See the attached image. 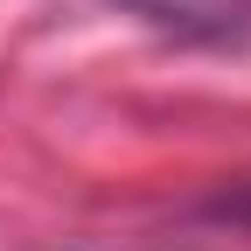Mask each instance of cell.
<instances>
[{
  "mask_svg": "<svg viewBox=\"0 0 251 251\" xmlns=\"http://www.w3.org/2000/svg\"><path fill=\"white\" fill-rule=\"evenodd\" d=\"M224 209H230V216H244V224H251V196H230Z\"/></svg>",
  "mask_w": 251,
  "mask_h": 251,
  "instance_id": "2",
  "label": "cell"
},
{
  "mask_svg": "<svg viewBox=\"0 0 251 251\" xmlns=\"http://www.w3.org/2000/svg\"><path fill=\"white\" fill-rule=\"evenodd\" d=\"M140 21L168 28V35L188 42H244L251 35V0H119Z\"/></svg>",
  "mask_w": 251,
  "mask_h": 251,
  "instance_id": "1",
  "label": "cell"
}]
</instances>
